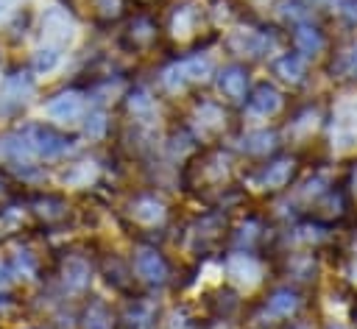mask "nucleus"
Here are the masks:
<instances>
[{
	"label": "nucleus",
	"mask_w": 357,
	"mask_h": 329,
	"mask_svg": "<svg viewBox=\"0 0 357 329\" xmlns=\"http://www.w3.org/2000/svg\"><path fill=\"white\" fill-rule=\"evenodd\" d=\"M20 131H22V137H25V142L31 145L33 156H42V159H56V156H61V153H67V151L73 148V139H70L67 134L50 128V125L28 123V125H22Z\"/></svg>",
	"instance_id": "obj_1"
},
{
	"label": "nucleus",
	"mask_w": 357,
	"mask_h": 329,
	"mask_svg": "<svg viewBox=\"0 0 357 329\" xmlns=\"http://www.w3.org/2000/svg\"><path fill=\"white\" fill-rule=\"evenodd\" d=\"M209 72H212L209 59L187 56V59L170 64V67L162 72V84H165L167 89H181V86H187L190 81H204Z\"/></svg>",
	"instance_id": "obj_2"
},
{
	"label": "nucleus",
	"mask_w": 357,
	"mask_h": 329,
	"mask_svg": "<svg viewBox=\"0 0 357 329\" xmlns=\"http://www.w3.org/2000/svg\"><path fill=\"white\" fill-rule=\"evenodd\" d=\"M31 92H33V81H31L28 72H14V75H8V78L3 81V86H0V114H3V117H11V114L22 112V106H25L28 98H31Z\"/></svg>",
	"instance_id": "obj_3"
},
{
	"label": "nucleus",
	"mask_w": 357,
	"mask_h": 329,
	"mask_svg": "<svg viewBox=\"0 0 357 329\" xmlns=\"http://www.w3.org/2000/svg\"><path fill=\"white\" fill-rule=\"evenodd\" d=\"M134 270H137V276H139L142 282H148V284H165V282L170 279V265H167L165 254L156 251V248H142V251H137V257H134Z\"/></svg>",
	"instance_id": "obj_4"
},
{
	"label": "nucleus",
	"mask_w": 357,
	"mask_h": 329,
	"mask_svg": "<svg viewBox=\"0 0 357 329\" xmlns=\"http://www.w3.org/2000/svg\"><path fill=\"white\" fill-rule=\"evenodd\" d=\"M45 109H47V114H50L53 120L73 123V120L84 117V95H81V92H61V95H56Z\"/></svg>",
	"instance_id": "obj_5"
},
{
	"label": "nucleus",
	"mask_w": 357,
	"mask_h": 329,
	"mask_svg": "<svg viewBox=\"0 0 357 329\" xmlns=\"http://www.w3.org/2000/svg\"><path fill=\"white\" fill-rule=\"evenodd\" d=\"M293 173H296V159L282 156V159H273V162H268V164L262 167L259 184H262L265 190H282V187L290 184Z\"/></svg>",
	"instance_id": "obj_6"
},
{
	"label": "nucleus",
	"mask_w": 357,
	"mask_h": 329,
	"mask_svg": "<svg viewBox=\"0 0 357 329\" xmlns=\"http://www.w3.org/2000/svg\"><path fill=\"white\" fill-rule=\"evenodd\" d=\"M128 215L139 226H156L165 217V204L156 195H137L128 206Z\"/></svg>",
	"instance_id": "obj_7"
},
{
	"label": "nucleus",
	"mask_w": 357,
	"mask_h": 329,
	"mask_svg": "<svg viewBox=\"0 0 357 329\" xmlns=\"http://www.w3.org/2000/svg\"><path fill=\"white\" fill-rule=\"evenodd\" d=\"M218 86L226 98L231 100H243L245 98V89H248V70L243 64H229L220 70L218 75Z\"/></svg>",
	"instance_id": "obj_8"
},
{
	"label": "nucleus",
	"mask_w": 357,
	"mask_h": 329,
	"mask_svg": "<svg viewBox=\"0 0 357 329\" xmlns=\"http://www.w3.org/2000/svg\"><path fill=\"white\" fill-rule=\"evenodd\" d=\"M248 109H251L254 114H262V117L276 114V112L282 109V95H279V89L271 86V84H259V86L248 95Z\"/></svg>",
	"instance_id": "obj_9"
},
{
	"label": "nucleus",
	"mask_w": 357,
	"mask_h": 329,
	"mask_svg": "<svg viewBox=\"0 0 357 329\" xmlns=\"http://www.w3.org/2000/svg\"><path fill=\"white\" fill-rule=\"evenodd\" d=\"M301 298L293 287H276L273 293H268L265 298V309L273 315V318H290L296 309H298Z\"/></svg>",
	"instance_id": "obj_10"
},
{
	"label": "nucleus",
	"mask_w": 357,
	"mask_h": 329,
	"mask_svg": "<svg viewBox=\"0 0 357 329\" xmlns=\"http://www.w3.org/2000/svg\"><path fill=\"white\" fill-rule=\"evenodd\" d=\"M273 72L282 78V81H290V84H298L307 72V59L301 53H282L276 61H273Z\"/></svg>",
	"instance_id": "obj_11"
},
{
	"label": "nucleus",
	"mask_w": 357,
	"mask_h": 329,
	"mask_svg": "<svg viewBox=\"0 0 357 329\" xmlns=\"http://www.w3.org/2000/svg\"><path fill=\"white\" fill-rule=\"evenodd\" d=\"M293 42H296V47H298L301 56H315V53L324 50V33L315 25H296Z\"/></svg>",
	"instance_id": "obj_12"
},
{
	"label": "nucleus",
	"mask_w": 357,
	"mask_h": 329,
	"mask_svg": "<svg viewBox=\"0 0 357 329\" xmlns=\"http://www.w3.org/2000/svg\"><path fill=\"white\" fill-rule=\"evenodd\" d=\"M64 284L70 287V290H84L86 284H89V262L86 259H81V257H75V254H70L67 257V262H64Z\"/></svg>",
	"instance_id": "obj_13"
},
{
	"label": "nucleus",
	"mask_w": 357,
	"mask_h": 329,
	"mask_svg": "<svg viewBox=\"0 0 357 329\" xmlns=\"http://www.w3.org/2000/svg\"><path fill=\"white\" fill-rule=\"evenodd\" d=\"M276 145V134L273 131H251V134H245L243 137V151L245 153H254V156H259V153H265V151H271Z\"/></svg>",
	"instance_id": "obj_14"
},
{
	"label": "nucleus",
	"mask_w": 357,
	"mask_h": 329,
	"mask_svg": "<svg viewBox=\"0 0 357 329\" xmlns=\"http://www.w3.org/2000/svg\"><path fill=\"white\" fill-rule=\"evenodd\" d=\"M131 39H134V47L137 45H151L156 39V25L151 20H145V17H137L131 22Z\"/></svg>",
	"instance_id": "obj_15"
},
{
	"label": "nucleus",
	"mask_w": 357,
	"mask_h": 329,
	"mask_svg": "<svg viewBox=\"0 0 357 329\" xmlns=\"http://www.w3.org/2000/svg\"><path fill=\"white\" fill-rule=\"evenodd\" d=\"M86 329H109V312L100 301H92L86 309Z\"/></svg>",
	"instance_id": "obj_16"
},
{
	"label": "nucleus",
	"mask_w": 357,
	"mask_h": 329,
	"mask_svg": "<svg viewBox=\"0 0 357 329\" xmlns=\"http://www.w3.org/2000/svg\"><path fill=\"white\" fill-rule=\"evenodd\" d=\"M59 64V50L56 47H42V50H36V56H33V67L36 70H53Z\"/></svg>",
	"instance_id": "obj_17"
},
{
	"label": "nucleus",
	"mask_w": 357,
	"mask_h": 329,
	"mask_svg": "<svg viewBox=\"0 0 357 329\" xmlns=\"http://www.w3.org/2000/svg\"><path fill=\"white\" fill-rule=\"evenodd\" d=\"M103 131H106V117H103L100 112L89 114V117H86V134H89V137H100Z\"/></svg>",
	"instance_id": "obj_18"
},
{
	"label": "nucleus",
	"mask_w": 357,
	"mask_h": 329,
	"mask_svg": "<svg viewBox=\"0 0 357 329\" xmlns=\"http://www.w3.org/2000/svg\"><path fill=\"white\" fill-rule=\"evenodd\" d=\"M343 70H346V75L357 78V45H351L349 53H343Z\"/></svg>",
	"instance_id": "obj_19"
},
{
	"label": "nucleus",
	"mask_w": 357,
	"mask_h": 329,
	"mask_svg": "<svg viewBox=\"0 0 357 329\" xmlns=\"http://www.w3.org/2000/svg\"><path fill=\"white\" fill-rule=\"evenodd\" d=\"M340 14H343L346 22L357 25V0H343V3H340Z\"/></svg>",
	"instance_id": "obj_20"
},
{
	"label": "nucleus",
	"mask_w": 357,
	"mask_h": 329,
	"mask_svg": "<svg viewBox=\"0 0 357 329\" xmlns=\"http://www.w3.org/2000/svg\"><path fill=\"white\" fill-rule=\"evenodd\" d=\"M287 329H312V326H310L307 321H293V323H290Z\"/></svg>",
	"instance_id": "obj_21"
},
{
	"label": "nucleus",
	"mask_w": 357,
	"mask_h": 329,
	"mask_svg": "<svg viewBox=\"0 0 357 329\" xmlns=\"http://www.w3.org/2000/svg\"><path fill=\"white\" fill-rule=\"evenodd\" d=\"M0 192H3V178H0Z\"/></svg>",
	"instance_id": "obj_22"
},
{
	"label": "nucleus",
	"mask_w": 357,
	"mask_h": 329,
	"mask_svg": "<svg viewBox=\"0 0 357 329\" xmlns=\"http://www.w3.org/2000/svg\"><path fill=\"white\" fill-rule=\"evenodd\" d=\"M312 3H321V0H312Z\"/></svg>",
	"instance_id": "obj_23"
}]
</instances>
